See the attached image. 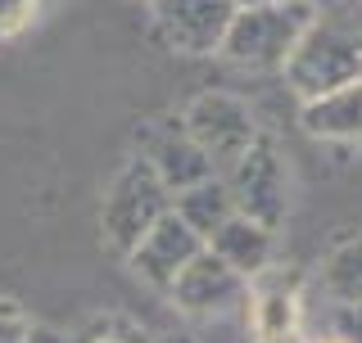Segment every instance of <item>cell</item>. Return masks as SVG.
I'll use <instances>...</instances> for the list:
<instances>
[{
    "label": "cell",
    "instance_id": "cell-8",
    "mask_svg": "<svg viewBox=\"0 0 362 343\" xmlns=\"http://www.w3.org/2000/svg\"><path fill=\"white\" fill-rule=\"evenodd\" d=\"M199 248H204V239L190 231L177 212H163L150 226V235H145L141 244L127 253V262H132V271L145 284H154L158 294H168V289H173V280L186 271V262L195 258Z\"/></svg>",
    "mask_w": 362,
    "mask_h": 343
},
{
    "label": "cell",
    "instance_id": "cell-19",
    "mask_svg": "<svg viewBox=\"0 0 362 343\" xmlns=\"http://www.w3.org/2000/svg\"><path fill=\"white\" fill-rule=\"evenodd\" d=\"M23 343H68V335H59V330L32 321V330H28V339H23Z\"/></svg>",
    "mask_w": 362,
    "mask_h": 343
},
{
    "label": "cell",
    "instance_id": "cell-21",
    "mask_svg": "<svg viewBox=\"0 0 362 343\" xmlns=\"http://www.w3.org/2000/svg\"><path fill=\"white\" fill-rule=\"evenodd\" d=\"M294 343H335V339H331V335H299Z\"/></svg>",
    "mask_w": 362,
    "mask_h": 343
},
{
    "label": "cell",
    "instance_id": "cell-18",
    "mask_svg": "<svg viewBox=\"0 0 362 343\" xmlns=\"http://www.w3.org/2000/svg\"><path fill=\"white\" fill-rule=\"evenodd\" d=\"M32 18H37L32 0H0V37H18Z\"/></svg>",
    "mask_w": 362,
    "mask_h": 343
},
{
    "label": "cell",
    "instance_id": "cell-9",
    "mask_svg": "<svg viewBox=\"0 0 362 343\" xmlns=\"http://www.w3.org/2000/svg\"><path fill=\"white\" fill-rule=\"evenodd\" d=\"M245 312L258 343H294L303 335V299L281 271H263L258 280H249Z\"/></svg>",
    "mask_w": 362,
    "mask_h": 343
},
{
    "label": "cell",
    "instance_id": "cell-23",
    "mask_svg": "<svg viewBox=\"0 0 362 343\" xmlns=\"http://www.w3.org/2000/svg\"><path fill=\"white\" fill-rule=\"evenodd\" d=\"M32 5H37V9H45V5H54V0H32Z\"/></svg>",
    "mask_w": 362,
    "mask_h": 343
},
{
    "label": "cell",
    "instance_id": "cell-10",
    "mask_svg": "<svg viewBox=\"0 0 362 343\" xmlns=\"http://www.w3.org/2000/svg\"><path fill=\"white\" fill-rule=\"evenodd\" d=\"M141 158L154 167V176L163 181V190H168V194H181V190L199 186V181L218 176L213 158L204 154L181 127H163V131H154L150 140H145V154H141Z\"/></svg>",
    "mask_w": 362,
    "mask_h": 343
},
{
    "label": "cell",
    "instance_id": "cell-17",
    "mask_svg": "<svg viewBox=\"0 0 362 343\" xmlns=\"http://www.w3.org/2000/svg\"><path fill=\"white\" fill-rule=\"evenodd\" d=\"M28 330H32L28 312H23L14 299H0V343H23Z\"/></svg>",
    "mask_w": 362,
    "mask_h": 343
},
{
    "label": "cell",
    "instance_id": "cell-6",
    "mask_svg": "<svg viewBox=\"0 0 362 343\" xmlns=\"http://www.w3.org/2000/svg\"><path fill=\"white\" fill-rule=\"evenodd\" d=\"M154 32L168 50L181 54H218L222 37L235 18L231 0H150Z\"/></svg>",
    "mask_w": 362,
    "mask_h": 343
},
{
    "label": "cell",
    "instance_id": "cell-13",
    "mask_svg": "<svg viewBox=\"0 0 362 343\" xmlns=\"http://www.w3.org/2000/svg\"><path fill=\"white\" fill-rule=\"evenodd\" d=\"M173 212L204 239V244H209V235L235 212V203H231V190H226V181H222V176H209V181H199V186L173 194Z\"/></svg>",
    "mask_w": 362,
    "mask_h": 343
},
{
    "label": "cell",
    "instance_id": "cell-22",
    "mask_svg": "<svg viewBox=\"0 0 362 343\" xmlns=\"http://www.w3.org/2000/svg\"><path fill=\"white\" fill-rule=\"evenodd\" d=\"M154 343H195V339H190V335H158Z\"/></svg>",
    "mask_w": 362,
    "mask_h": 343
},
{
    "label": "cell",
    "instance_id": "cell-3",
    "mask_svg": "<svg viewBox=\"0 0 362 343\" xmlns=\"http://www.w3.org/2000/svg\"><path fill=\"white\" fill-rule=\"evenodd\" d=\"M163 212H173V194L163 190V181L154 176V167L141 154H132L118 167V176L109 181L105 208H100V231H105L109 248L127 258Z\"/></svg>",
    "mask_w": 362,
    "mask_h": 343
},
{
    "label": "cell",
    "instance_id": "cell-1",
    "mask_svg": "<svg viewBox=\"0 0 362 343\" xmlns=\"http://www.w3.org/2000/svg\"><path fill=\"white\" fill-rule=\"evenodd\" d=\"M286 82L299 100L362 82V0H326L313 9V23L286 59Z\"/></svg>",
    "mask_w": 362,
    "mask_h": 343
},
{
    "label": "cell",
    "instance_id": "cell-5",
    "mask_svg": "<svg viewBox=\"0 0 362 343\" xmlns=\"http://www.w3.org/2000/svg\"><path fill=\"white\" fill-rule=\"evenodd\" d=\"M181 131L213 158V167H218V176H222V172L258 140V118L245 100L226 95V90H204V95L190 100Z\"/></svg>",
    "mask_w": 362,
    "mask_h": 343
},
{
    "label": "cell",
    "instance_id": "cell-11",
    "mask_svg": "<svg viewBox=\"0 0 362 343\" xmlns=\"http://www.w3.org/2000/svg\"><path fill=\"white\" fill-rule=\"evenodd\" d=\"M204 248H209V253H218L240 280H258L263 271H272L276 231H267V226H258V222H249V217L231 212L218 231L209 235V244H204Z\"/></svg>",
    "mask_w": 362,
    "mask_h": 343
},
{
    "label": "cell",
    "instance_id": "cell-16",
    "mask_svg": "<svg viewBox=\"0 0 362 343\" xmlns=\"http://www.w3.org/2000/svg\"><path fill=\"white\" fill-rule=\"evenodd\" d=\"M331 339L362 343V303H331Z\"/></svg>",
    "mask_w": 362,
    "mask_h": 343
},
{
    "label": "cell",
    "instance_id": "cell-12",
    "mask_svg": "<svg viewBox=\"0 0 362 343\" xmlns=\"http://www.w3.org/2000/svg\"><path fill=\"white\" fill-rule=\"evenodd\" d=\"M299 122L317 140L362 145V82H349V86L326 90V95H317V100H303Z\"/></svg>",
    "mask_w": 362,
    "mask_h": 343
},
{
    "label": "cell",
    "instance_id": "cell-4",
    "mask_svg": "<svg viewBox=\"0 0 362 343\" xmlns=\"http://www.w3.org/2000/svg\"><path fill=\"white\" fill-rule=\"evenodd\" d=\"M222 181H226V190H231V203H235L240 217L267 226V231H281V226H286L290 176H286V163H281V154H276V140H272L267 131H258V140L222 172Z\"/></svg>",
    "mask_w": 362,
    "mask_h": 343
},
{
    "label": "cell",
    "instance_id": "cell-14",
    "mask_svg": "<svg viewBox=\"0 0 362 343\" xmlns=\"http://www.w3.org/2000/svg\"><path fill=\"white\" fill-rule=\"evenodd\" d=\"M317 280H322L331 303H362V235L331 248L322 271H317Z\"/></svg>",
    "mask_w": 362,
    "mask_h": 343
},
{
    "label": "cell",
    "instance_id": "cell-15",
    "mask_svg": "<svg viewBox=\"0 0 362 343\" xmlns=\"http://www.w3.org/2000/svg\"><path fill=\"white\" fill-rule=\"evenodd\" d=\"M68 343H154V335L127 312H95L68 335Z\"/></svg>",
    "mask_w": 362,
    "mask_h": 343
},
{
    "label": "cell",
    "instance_id": "cell-2",
    "mask_svg": "<svg viewBox=\"0 0 362 343\" xmlns=\"http://www.w3.org/2000/svg\"><path fill=\"white\" fill-rule=\"evenodd\" d=\"M313 0H286L267 9H235L222 37V59L240 68H286L290 50L299 45L303 28L313 23Z\"/></svg>",
    "mask_w": 362,
    "mask_h": 343
},
{
    "label": "cell",
    "instance_id": "cell-20",
    "mask_svg": "<svg viewBox=\"0 0 362 343\" xmlns=\"http://www.w3.org/2000/svg\"><path fill=\"white\" fill-rule=\"evenodd\" d=\"M235 9H267V5H286V0H231Z\"/></svg>",
    "mask_w": 362,
    "mask_h": 343
},
{
    "label": "cell",
    "instance_id": "cell-7",
    "mask_svg": "<svg viewBox=\"0 0 362 343\" xmlns=\"http://www.w3.org/2000/svg\"><path fill=\"white\" fill-rule=\"evenodd\" d=\"M245 294H249V280L235 276L218 253L199 248V253L186 262V271L173 280L168 299L190 316H222V312H231V307H245Z\"/></svg>",
    "mask_w": 362,
    "mask_h": 343
}]
</instances>
